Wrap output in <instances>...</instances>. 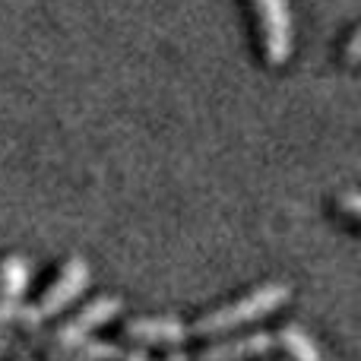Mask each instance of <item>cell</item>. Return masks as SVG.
I'll use <instances>...</instances> for the list:
<instances>
[{
    "mask_svg": "<svg viewBox=\"0 0 361 361\" xmlns=\"http://www.w3.org/2000/svg\"><path fill=\"white\" fill-rule=\"evenodd\" d=\"M121 311H124V298L121 295H99L82 311H76L70 320H63L57 330H51V333L38 330L32 336H19L16 333V358L23 361V358H29V352L44 349L48 352V361H67L86 339H92L95 330H102L114 317H121Z\"/></svg>",
    "mask_w": 361,
    "mask_h": 361,
    "instance_id": "cell-1",
    "label": "cell"
},
{
    "mask_svg": "<svg viewBox=\"0 0 361 361\" xmlns=\"http://www.w3.org/2000/svg\"><path fill=\"white\" fill-rule=\"evenodd\" d=\"M288 298H292V286H286V282H263V286L244 292L241 298L200 314V317L193 320L190 333L193 336H219V333H228V330H238V326L257 324V320L276 314L279 307H286Z\"/></svg>",
    "mask_w": 361,
    "mask_h": 361,
    "instance_id": "cell-2",
    "label": "cell"
},
{
    "mask_svg": "<svg viewBox=\"0 0 361 361\" xmlns=\"http://www.w3.org/2000/svg\"><path fill=\"white\" fill-rule=\"evenodd\" d=\"M89 279H92V273H89L86 257H70V260L61 267L57 279L42 292V298H38L35 305L19 307L10 330L19 333V336H32V333H38L44 326V320H51V317H57L61 311H67V307L73 305L82 292H86Z\"/></svg>",
    "mask_w": 361,
    "mask_h": 361,
    "instance_id": "cell-3",
    "label": "cell"
},
{
    "mask_svg": "<svg viewBox=\"0 0 361 361\" xmlns=\"http://www.w3.org/2000/svg\"><path fill=\"white\" fill-rule=\"evenodd\" d=\"M257 16V35L269 67L288 63L295 51V25H292V6L288 0H250Z\"/></svg>",
    "mask_w": 361,
    "mask_h": 361,
    "instance_id": "cell-4",
    "label": "cell"
},
{
    "mask_svg": "<svg viewBox=\"0 0 361 361\" xmlns=\"http://www.w3.org/2000/svg\"><path fill=\"white\" fill-rule=\"evenodd\" d=\"M190 336V326L184 320L171 317V314H162V317H133L124 324V339L137 345H169V349H178V345L187 343Z\"/></svg>",
    "mask_w": 361,
    "mask_h": 361,
    "instance_id": "cell-5",
    "label": "cell"
},
{
    "mask_svg": "<svg viewBox=\"0 0 361 361\" xmlns=\"http://www.w3.org/2000/svg\"><path fill=\"white\" fill-rule=\"evenodd\" d=\"M32 263L23 254H10L0 260V324L4 330H10L16 311L23 307V295L29 288Z\"/></svg>",
    "mask_w": 361,
    "mask_h": 361,
    "instance_id": "cell-6",
    "label": "cell"
},
{
    "mask_svg": "<svg viewBox=\"0 0 361 361\" xmlns=\"http://www.w3.org/2000/svg\"><path fill=\"white\" fill-rule=\"evenodd\" d=\"M276 349L273 333H247V336H235V339H222V343H209L203 352L197 355V361H250V358H263Z\"/></svg>",
    "mask_w": 361,
    "mask_h": 361,
    "instance_id": "cell-7",
    "label": "cell"
},
{
    "mask_svg": "<svg viewBox=\"0 0 361 361\" xmlns=\"http://www.w3.org/2000/svg\"><path fill=\"white\" fill-rule=\"evenodd\" d=\"M273 343H276V349H282L292 361H324V352L317 349V343L295 324L279 326L273 333Z\"/></svg>",
    "mask_w": 361,
    "mask_h": 361,
    "instance_id": "cell-8",
    "label": "cell"
},
{
    "mask_svg": "<svg viewBox=\"0 0 361 361\" xmlns=\"http://www.w3.org/2000/svg\"><path fill=\"white\" fill-rule=\"evenodd\" d=\"M121 358H124L121 345L105 343V339H86L67 361H121Z\"/></svg>",
    "mask_w": 361,
    "mask_h": 361,
    "instance_id": "cell-9",
    "label": "cell"
},
{
    "mask_svg": "<svg viewBox=\"0 0 361 361\" xmlns=\"http://www.w3.org/2000/svg\"><path fill=\"white\" fill-rule=\"evenodd\" d=\"M336 209L345 212V219H349V222H355V219H358V190H355V187H352V190H345L343 197L336 200Z\"/></svg>",
    "mask_w": 361,
    "mask_h": 361,
    "instance_id": "cell-10",
    "label": "cell"
},
{
    "mask_svg": "<svg viewBox=\"0 0 361 361\" xmlns=\"http://www.w3.org/2000/svg\"><path fill=\"white\" fill-rule=\"evenodd\" d=\"M345 63L349 67H355L358 63V29L349 35V44H345Z\"/></svg>",
    "mask_w": 361,
    "mask_h": 361,
    "instance_id": "cell-11",
    "label": "cell"
},
{
    "mask_svg": "<svg viewBox=\"0 0 361 361\" xmlns=\"http://www.w3.org/2000/svg\"><path fill=\"white\" fill-rule=\"evenodd\" d=\"M121 361H152V358H149V352L146 349H137V352H124V358Z\"/></svg>",
    "mask_w": 361,
    "mask_h": 361,
    "instance_id": "cell-12",
    "label": "cell"
},
{
    "mask_svg": "<svg viewBox=\"0 0 361 361\" xmlns=\"http://www.w3.org/2000/svg\"><path fill=\"white\" fill-rule=\"evenodd\" d=\"M162 361H190V355H187V352H180V349H169V355H165Z\"/></svg>",
    "mask_w": 361,
    "mask_h": 361,
    "instance_id": "cell-13",
    "label": "cell"
},
{
    "mask_svg": "<svg viewBox=\"0 0 361 361\" xmlns=\"http://www.w3.org/2000/svg\"><path fill=\"white\" fill-rule=\"evenodd\" d=\"M23 361H29V358H23Z\"/></svg>",
    "mask_w": 361,
    "mask_h": 361,
    "instance_id": "cell-14",
    "label": "cell"
}]
</instances>
